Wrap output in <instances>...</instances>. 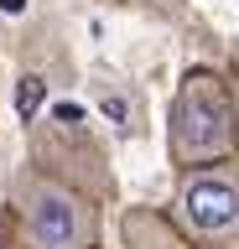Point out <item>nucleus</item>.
Masks as SVG:
<instances>
[{"mask_svg":"<svg viewBox=\"0 0 239 249\" xmlns=\"http://www.w3.org/2000/svg\"><path fill=\"white\" fill-rule=\"evenodd\" d=\"M166 145H172V161L182 171L234 161L239 124H234L229 83L219 73H203L198 68V73L182 78V89L172 99V120H166Z\"/></svg>","mask_w":239,"mask_h":249,"instance_id":"nucleus-1","label":"nucleus"},{"mask_svg":"<svg viewBox=\"0 0 239 249\" xmlns=\"http://www.w3.org/2000/svg\"><path fill=\"white\" fill-rule=\"evenodd\" d=\"M16 202H21V229L32 239V249H89L94 244V208L68 192L63 182H52L42 171H26L16 187Z\"/></svg>","mask_w":239,"mask_h":249,"instance_id":"nucleus-2","label":"nucleus"},{"mask_svg":"<svg viewBox=\"0 0 239 249\" xmlns=\"http://www.w3.org/2000/svg\"><path fill=\"white\" fill-rule=\"evenodd\" d=\"M177 223L187 239H203V244L239 239V161L182 171L177 177Z\"/></svg>","mask_w":239,"mask_h":249,"instance_id":"nucleus-3","label":"nucleus"},{"mask_svg":"<svg viewBox=\"0 0 239 249\" xmlns=\"http://www.w3.org/2000/svg\"><path fill=\"white\" fill-rule=\"evenodd\" d=\"M37 104H42V78H21V89H16V109H21V114H37Z\"/></svg>","mask_w":239,"mask_h":249,"instance_id":"nucleus-4","label":"nucleus"},{"mask_svg":"<svg viewBox=\"0 0 239 249\" xmlns=\"http://www.w3.org/2000/svg\"><path fill=\"white\" fill-rule=\"evenodd\" d=\"M130 244H135V249H187L182 239H172V233H166V229H156V223H151V244H141L135 233H130Z\"/></svg>","mask_w":239,"mask_h":249,"instance_id":"nucleus-5","label":"nucleus"},{"mask_svg":"<svg viewBox=\"0 0 239 249\" xmlns=\"http://www.w3.org/2000/svg\"><path fill=\"white\" fill-rule=\"evenodd\" d=\"M99 109H104L114 124H125V99H120V93H104V99H99Z\"/></svg>","mask_w":239,"mask_h":249,"instance_id":"nucleus-6","label":"nucleus"},{"mask_svg":"<svg viewBox=\"0 0 239 249\" xmlns=\"http://www.w3.org/2000/svg\"><path fill=\"white\" fill-rule=\"evenodd\" d=\"M0 5H5V11H21V0H0Z\"/></svg>","mask_w":239,"mask_h":249,"instance_id":"nucleus-7","label":"nucleus"}]
</instances>
